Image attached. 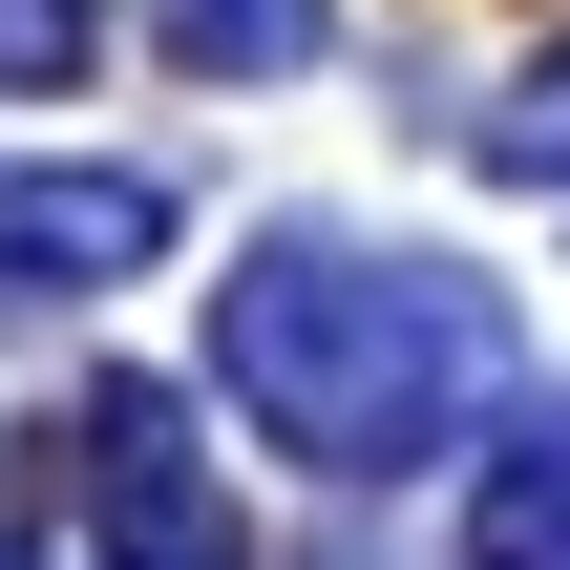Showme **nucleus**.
Listing matches in <instances>:
<instances>
[{
  "label": "nucleus",
  "instance_id": "obj_7",
  "mask_svg": "<svg viewBox=\"0 0 570 570\" xmlns=\"http://www.w3.org/2000/svg\"><path fill=\"white\" fill-rule=\"evenodd\" d=\"M487 148H508V169H570V63L529 85V106H508V127H487Z\"/></svg>",
  "mask_w": 570,
  "mask_h": 570
},
{
  "label": "nucleus",
  "instance_id": "obj_3",
  "mask_svg": "<svg viewBox=\"0 0 570 570\" xmlns=\"http://www.w3.org/2000/svg\"><path fill=\"white\" fill-rule=\"evenodd\" d=\"M148 233H169V190H148V169H85V190H0V254H21V275H63V296H85V275H127Z\"/></svg>",
  "mask_w": 570,
  "mask_h": 570
},
{
  "label": "nucleus",
  "instance_id": "obj_5",
  "mask_svg": "<svg viewBox=\"0 0 570 570\" xmlns=\"http://www.w3.org/2000/svg\"><path fill=\"white\" fill-rule=\"evenodd\" d=\"M169 42H190V63H296L317 0H169Z\"/></svg>",
  "mask_w": 570,
  "mask_h": 570
},
{
  "label": "nucleus",
  "instance_id": "obj_8",
  "mask_svg": "<svg viewBox=\"0 0 570 570\" xmlns=\"http://www.w3.org/2000/svg\"><path fill=\"white\" fill-rule=\"evenodd\" d=\"M0 570H21V529H0Z\"/></svg>",
  "mask_w": 570,
  "mask_h": 570
},
{
  "label": "nucleus",
  "instance_id": "obj_6",
  "mask_svg": "<svg viewBox=\"0 0 570 570\" xmlns=\"http://www.w3.org/2000/svg\"><path fill=\"white\" fill-rule=\"evenodd\" d=\"M85 21H106V0H0V85H63V63H85Z\"/></svg>",
  "mask_w": 570,
  "mask_h": 570
},
{
  "label": "nucleus",
  "instance_id": "obj_4",
  "mask_svg": "<svg viewBox=\"0 0 570 570\" xmlns=\"http://www.w3.org/2000/svg\"><path fill=\"white\" fill-rule=\"evenodd\" d=\"M487 570H570V423L529 465H487Z\"/></svg>",
  "mask_w": 570,
  "mask_h": 570
},
{
  "label": "nucleus",
  "instance_id": "obj_2",
  "mask_svg": "<svg viewBox=\"0 0 570 570\" xmlns=\"http://www.w3.org/2000/svg\"><path fill=\"white\" fill-rule=\"evenodd\" d=\"M85 529H106V570H254V550H233V508L190 487V444H169L148 381L85 402Z\"/></svg>",
  "mask_w": 570,
  "mask_h": 570
},
{
  "label": "nucleus",
  "instance_id": "obj_1",
  "mask_svg": "<svg viewBox=\"0 0 570 570\" xmlns=\"http://www.w3.org/2000/svg\"><path fill=\"white\" fill-rule=\"evenodd\" d=\"M487 296L465 275H381V254H254L233 296H212V381L275 423V444H317V465H402V444H444L465 402H487Z\"/></svg>",
  "mask_w": 570,
  "mask_h": 570
}]
</instances>
